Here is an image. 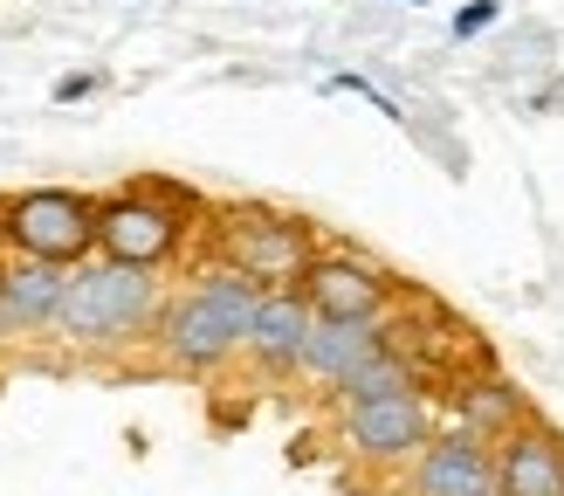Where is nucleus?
I'll use <instances>...</instances> for the list:
<instances>
[{
    "mask_svg": "<svg viewBox=\"0 0 564 496\" xmlns=\"http://www.w3.org/2000/svg\"><path fill=\"white\" fill-rule=\"evenodd\" d=\"M262 283H248L235 269H200L186 290L165 296V317H159V352L186 373H214L228 358L248 352V331H256L262 311Z\"/></svg>",
    "mask_w": 564,
    "mask_h": 496,
    "instance_id": "obj_1",
    "label": "nucleus"
},
{
    "mask_svg": "<svg viewBox=\"0 0 564 496\" xmlns=\"http://www.w3.org/2000/svg\"><path fill=\"white\" fill-rule=\"evenodd\" d=\"M165 317V290L152 269H124V262H104L90 256L83 269H69V296H63V338L76 345H124V338H145Z\"/></svg>",
    "mask_w": 564,
    "mask_h": 496,
    "instance_id": "obj_2",
    "label": "nucleus"
},
{
    "mask_svg": "<svg viewBox=\"0 0 564 496\" xmlns=\"http://www.w3.org/2000/svg\"><path fill=\"white\" fill-rule=\"evenodd\" d=\"M97 207L76 186H28L0 201V248L48 269H83L97 256Z\"/></svg>",
    "mask_w": 564,
    "mask_h": 496,
    "instance_id": "obj_3",
    "label": "nucleus"
},
{
    "mask_svg": "<svg viewBox=\"0 0 564 496\" xmlns=\"http://www.w3.org/2000/svg\"><path fill=\"white\" fill-rule=\"evenodd\" d=\"M214 269H235L262 290H290L310 269V228L275 207H228L214 220Z\"/></svg>",
    "mask_w": 564,
    "mask_h": 496,
    "instance_id": "obj_4",
    "label": "nucleus"
},
{
    "mask_svg": "<svg viewBox=\"0 0 564 496\" xmlns=\"http://www.w3.org/2000/svg\"><path fill=\"white\" fill-rule=\"evenodd\" d=\"M186 248V214L159 193V180H138L131 193H110L97 207V256L124 269H165Z\"/></svg>",
    "mask_w": 564,
    "mask_h": 496,
    "instance_id": "obj_5",
    "label": "nucleus"
},
{
    "mask_svg": "<svg viewBox=\"0 0 564 496\" xmlns=\"http://www.w3.org/2000/svg\"><path fill=\"white\" fill-rule=\"evenodd\" d=\"M337 428H345V449L365 455V462H413V455L441 434L427 393H392V400L337 407Z\"/></svg>",
    "mask_w": 564,
    "mask_h": 496,
    "instance_id": "obj_6",
    "label": "nucleus"
},
{
    "mask_svg": "<svg viewBox=\"0 0 564 496\" xmlns=\"http://www.w3.org/2000/svg\"><path fill=\"white\" fill-rule=\"evenodd\" d=\"M290 290L310 303V317H330V324H386L392 311V283L358 256H310V269Z\"/></svg>",
    "mask_w": 564,
    "mask_h": 496,
    "instance_id": "obj_7",
    "label": "nucleus"
},
{
    "mask_svg": "<svg viewBox=\"0 0 564 496\" xmlns=\"http://www.w3.org/2000/svg\"><path fill=\"white\" fill-rule=\"evenodd\" d=\"M406 496H496V441L441 428L406 468Z\"/></svg>",
    "mask_w": 564,
    "mask_h": 496,
    "instance_id": "obj_8",
    "label": "nucleus"
},
{
    "mask_svg": "<svg viewBox=\"0 0 564 496\" xmlns=\"http://www.w3.org/2000/svg\"><path fill=\"white\" fill-rule=\"evenodd\" d=\"M496 496H564V434L523 421L496 441Z\"/></svg>",
    "mask_w": 564,
    "mask_h": 496,
    "instance_id": "obj_9",
    "label": "nucleus"
},
{
    "mask_svg": "<svg viewBox=\"0 0 564 496\" xmlns=\"http://www.w3.org/2000/svg\"><path fill=\"white\" fill-rule=\"evenodd\" d=\"M63 296H69V269H48L28 256L0 262V311H8V331H21V338L63 324Z\"/></svg>",
    "mask_w": 564,
    "mask_h": 496,
    "instance_id": "obj_10",
    "label": "nucleus"
},
{
    "mask_svg": "<svg viewBox=\"0 0 564 496\" xmlns=\"http://www.w3.org/2000/svg\"><path fill=\"white\" fill-rule=\"evenodd\" d=\"M379 352H392V338H386V324H330V317H317L310 324V345H303V379H324V386H345L351 373H365Z\"/></svg>",
    "mask_w": 564,
    "mask_h": 496,
    "instance_id": "obj_11",
    "label": "nucleus"
},
{
    "mask_svg": "<svg viewBox=\"0 0 564 496\" xmlns=\"http://www.w3.org/2000/svg\"><path fill=\"white\" fill-rule=\"evenodd\" d=\"M310 303L296 290H269L262 311H256V331H248V358L269 373H296L303 366V345H310Z\"/></svg>",
    "mask_w": 564,
    "mask_h": 496,
    "instance_id": "obj_12",
    "label": "nucleus"
},
{
    "mask_svg": "<svg viewBox=\"0 0 564 496\" xmlns=\"http://www.w3.org/2000/svg\"><path fill=\"white\" fill-rule=\"evenodd\" d=\"M530 413L517 400V386H502V379H462L455 386V428L468 434H482V441H502L510 428H523Z\"/></svg>",
    "mask_w": 564,
    "mask_h": 496,
    "instance_id": "obj_13",
    "label": "nucleus"
},
{
    "mask_svg": "<svg viewBox=\"0 0 564 496\" xmlns=\"http://www.w3.org/2000/svg\"><path fill=\"white\" fill-rule=\"evenodd\" d=\"M392 393H420V373H413V358L392 345L379 352L365 373H351L345 386H337V407H358V400H392Z\"/></svg>",
    "mask_w": 564,
    "mask_h": 496,
    "instance_id": "obj_14",
    "label": "nucleus"
},
{
    "mask_svg": "<svg viewBox=\"0 0 564 496\" xmlns=\"http://www.w3.org/2000/svg\"><path fill=\"white\" fill-rule=\"evenodd\" d=\"M489 21H496V0H468V8H455V21H447V28H455V42H475Z\"/></svg>",
    "mask_w": 564,
    "mask_h": 496,
    "instance_id": "obj_15",
    "label": "nucleus"
},
{
    "mask_svg": "<svg viewBox=\"0 0 564 496\" xmlns=\"http://www.w3.org/2000/svg\"><path fill=\"white\" fill-rule=\"evenodd\" d=\"M330 90H351V97H365V104H372V110H386V118H400V104H392L386 90H379V83H365V76H330Z\"/></svg>",
    "mask_w": 564,
    "mask_h": 496,
    "instance_id": "obj_16",
    "label": "nucleus"
},
{
    "mask_svg": "<svg viewBox=\"0 0 564 496\" xmlns=\"http://www.w3.org/2000/svg\"><path fill=\"white\" fill-rule=\"evenodd\" d=\"M90 90H97V76H90V69H76V76L55 83V104H76V97H90Z\"/></svg>",
    "mask_w": 564,
    "mask_h": 496,
    "instance_id": "obj_17",
    "label": "nucleus"
},
{
    "mask_svg": "<svg viewBox=\"0 0 564 496\" xmlns=\"http://www.w3.org/2000/svg\"><path fill=\"white\" fill-rule=\"evenodd\" d=\"M0 338H8V311H0Z\"/></svg>",
    "mask_w": 564,
    "mask_h": 496,
    "instance_id": "obj_18",
    "label": "nucleus"
}]
</instances>
